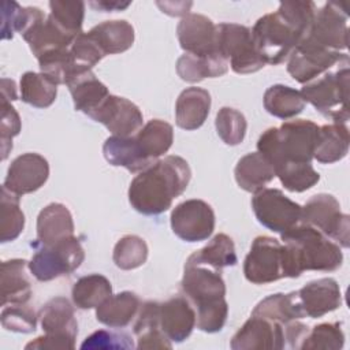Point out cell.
Masks as SVG:
<instances>
[{
	"instance_id": "8fae6325",
	"label": "cell",
	"mask_w": 350,
	"mask_h": 350,
	"mask_svg": "<svg viewBox=\"0 0 350 350\" xmlns=\"http://www.w3.org/2000/svg\"><path fill=\"white\" fill-rule=\"evenodd\" d=\"M243 273L253 284H268L286 278L283 243L272 237H257L245 257Z\"/></svg>"
},
{
	"instance_id": "8992f818",
	"label": "cell",
	"mask_w": 350,
	"mask_h": 350,
	"mask_svg": "<svg viewBox=\"0 0 350 350\" xmlns=\"http://www.w3.org/2000/svg\"><path fill=\"white\" fill-rule=\"evenodd\" d=\"M42 336L29 342L25 349H74L78 323L74 308L64 297L49 299L38 312Z\"/></svg>"
},
{
	"instance_id": "74e56055",
	"label": "cell",
	"mask_w": 350,
	"mask_h": 350,
	"mask_svg": "<svg viewBox=\"0 0 350 350\" xmlns=\"http://www.w3.org/2000/svg\"><path fill=\"white\" fill-rule=\"evenodd\" d=\"M19 89L22 101L36 108H48L57 94V85L45 74L34 71H27L21 77Z\"/></svg>"
},
{
	"instance_id": "ab89813d",
	"label": "cell",
	"mask_w": 350,
	"mask_h": 350,
	"mask_svg": "<svg viewBox=\"0 0 350 350\" xmlns=\"http://www.w3.org/2000/svg\"><path fill=\"white\" fill-rule=\"evenodd\" d=\"M190 257L220 271L226 267H234L238 262L234 242L227 234L215 235L208 245L190 254Z\"/></svg>"
},
{
	"instance_id": "ba28073f",
	"label": "cell",
	"mask_w": 350,
	"mask_h": 350,
	"mask_svg": "<svg viewBox=\"0 0 350 350\" xmlns=\"http://www.w3.org/2000/svg\"><path fill=\"white\" fill-rule=\"evenodd\" d=\"M216 51L237 74H252L265 66L254 45L252 30L243 25L219 23Z\"/></svg>"
},
{
	"instance_id": "8d00e7d4",
	"label": "cell",
	"mask_w": 350,
	"mask_h": 350,
	"mask_svg": "<svg viewBox=\"0 0 350 350\" xmlns=\"http://www.w3.org/2000/svg\"><path fill=\"white\" fill-rule=\"evenodd\" d=\"M44 18V12L37 7H21L16 1L5 0L1 4V38L11 40L14 31L23 36Z\"/></svg>"
},
{
	"instance_id": "ee69618b",
	"label": "cell",
	"mask_w": 350,
	"mask_h": 350,
	"mask_svg": "<svg viewBox=\"0 0 350 350\" xmlns=\"http://www.w3.org/2000/svg\"><path fill=\"white\" fill-rule=\"evenodd\" d=\"M217 135L226 145L235 146L242 144L246 135L247 122L242 112L231 107H223L219 109L215 120Z\"/></svg>"
},
{
	"instance_id": "60d3db41",
	"label": "cell",
	"mask_w": 350,
	"mask_h": 350,
	"mask_svg": "<svg viewBox=\"0 0 350 350\" xmlns=\"http://www.w3.org/2000/svg\"><path fill=\"white\" fill-rule=\"evenodd\" d=\"M275 174L284 189L293 193L309 190L320 180V174L310 163H283L275 168Z\"/></svg>"
},
{
	"instance_id": "d590c367",
	"label": "cell",
	"mask_w": 350,
	"mask_h": 350,
	"mask_svg": "<svg viewBox=\"0 0 350 350\" xmlns=\"http://www.w3.org/2000/svg\"><path fill=\"white\" fill-rule=\"evenodd\" d=\"M111 295V282L100 273H90L79 278L71 290L72 302L79 309L97 308Z\"/></svg>"
},
{
	"instance_id": "484cf974",
	"label": "cell",
	"mask_w": 350,
	"mask_h": 350,
	"mask_svg": "<svg viewBox=\"0 0 350 350\" xmlns=\"http://www.w3.org/2000/svg\"><path fill=\"white\" fill-rule=\"evenodd\" d=\"M105 160L115 167H123L130 172H141L149 168L153 163L141 152L134 135L118 137L111 135L103 145ZM156 163V161H154Z\"/></svg>"
},
{
	"instance_id": "44dd1931",
	"label": "cell",
	"mask_w": 350,
	"mask_h": 350,
	"mask_svg": "<svg viewBox=\"0 0 350 350\" xmlns=\"http://www.w3.org/2000/svg\"><path fill=\"white\" fill-rule=\"evenodd\" d=\"M160 328L171 340H186L196 327V309L185 295H175L160 302Z\"/></svg>"
},
{
	"instance_id": "603a6c76",
	"label": "cell",
	"mask_w": 350,
	"mask_h": 350,
	"mask_svg": "<svg viewBox=\"0 0 350 350\" xmlns=\"http://www.w3.org/2000/svg\"><path fill=\"white\" fill-rule=\"evenodd\" d=\"M211 103L208 90L197 86L186 88L175 104L176 126L187 131L200 129L209 115Z\"/></svg>"
},
{
	"instance_id": "e575fe53",
	"label": "cell",
	"mask_w": 350,
	"mask_h": 350,
	"mask_svg": "<svg viewBox=\"0 0 350 350\" xmlns=\"http://www.w3.org/2000/svg\"><path fill=\"white\" fill-rule=\"evenodd\" d=\"M264 108L279 119H290L299 115L305 108V100L299 90L286 85H272L264 93Z\"/></svg>"
},
{
	"instance_id": "7c38bea8",
	"label": "cell",
	"mask_w": 350,
	"mask_h": 350,
	"mask_svg": "<svg viewBox=\"0 0 350 350\" xmlns=\"http://www.w3.org/2000/svg\"><path fill=\"white\" fill-rule=\"evenodd\" d=\"M180 290L194 309L226 299V283L221 271L190 256L185 262Z\"/></svg>"
},
{
	"instance_id": "ac0fdd59",
	"label": "cell",
	"mask_w": 350,
	"mask_h": 350,
	"mask_svg": "<svg viewBox=\"0 0 350 350\" xmlns=\"http://www.w3.org/2000/svg\"><path fill=\"white\" fill-rule=\"evenodd\" d=\"M90 118L103 123L112 135L118 137L134 135L144 123L142 112L134 103L113 94H109Z\"/></svg>"
},
{
	"instance_id": "681fc988",
	"label": "cell",
	"mask_w": 350,
	"mask_h": 350,
	"mask_svg": "<svg viewBox=\"0 0 350 350\" xmlns=\"http://www.w3.org/2000/svg\"><path fill=\"white\" fill-rule=\"evenodd\" d=\"M316 11V4L313 1H282L278 8V12L305 37L309 33Z\"/></svg>"
},
{
	"instance_id": "83f0119b",
	"label": "cell",
	"mask_w": 350,
	"mask_h": 350,
	"mask_svg": "<svg viewBox=\"0 0 350 350\" xmlns=\"http://www.w3.org/2000/svg\"><path fill=\"white\" fill-rule=\"evenodd\" d=\"M139 306L141 299L135 293L122 291L96 308V319L109 328H123L135 319Z\"/></svg>"
},
{
	"instance_id": "4dcf8cb0",
	"label": "cell",
	"mask_w": 350,
	"mask_h": 350,
	"mask_svg": "<svg viewBox=\"0 0 350 350\" xmlns=\"http://www.w3.org/2000/svg\"><path fill=\"white\" fill-rule=\"evenodd\" d=\"M228 71V62L220 55L197 56L183 53L176 62V72L180 79L194 83L205 78H217Z\"/></svg>"
},
{
	"instance_id": "6da1fadb",
	"label": "cell",
	"mask_w": 350,
	"mask_h": 350,
	"mask_svg": "<svg viewBox=\"0 0 350 350\" xmlns=\"http://www.w3.org/2000/svg\"><path fill=\"white\" fill-rule=\"evenodd\" d=\"M191 170L189 163L175 154L165 156L149 168L138 172L129 187V202L146 216L168 211L174 198L179 197L189 186Z\"/></svg>"
},
{
	"instance_id": "ffe728a7",
	"label": "cell",
	"mask_w": 350,
	"mask_h": 350,
	"mask_svg": "<svg viewBox=\"0 0 350 350\" xmlns=\"http://www.w3.org/2000/svg\"><path fill=\"white\" fill-rule=\"evenodd\" d=\"M297 297L305 317L319 319L342 305V294L338 282L332 278H321L306 283L297 291Z\"/></svg>"
},
{
	"instance_id": "5bb4252c",
	"label": "cell",
	"mask_w": 350,
	"mask_h": 350,
	"mask_svg": "<svg viewBox=\"0 0 350 350\" xmlns=\"http://www.w3.org/2000/svg\"><path fill=\"white\" fill-rule=\"evenodd\" d=\"M170 220L174 234L186 242L205 241L215 230V212L212 206L197 198L178 204L172 209Z\"/></svg>"
},
{
	"instance_id": "f546056e",
	"label": "cell",
	"mask_w": 350,
	"mask_h": 350,
	"mask_svg": "<svg viewBox=\"0 0 350 350\" xmlns=\"http://www.w3.org/2000/svg\"><path fill=\"white\" fill-rule=\"evenodd\" d=\"M350 146L349 129L345 123L319 127L313 159L321 164H332L346 157Z\"/></svg>"
},
{
	"instance_id": "7bdbcfd3",
	"label": "cell",
	"mask_w": 350,
	"mask_h": 350,
	"mask_svg": "<svg viewBox=\"0 0 350 350\" xmlns=\"http://www.w3.org/2000/svg\"><path fill=\"white\" fill-rule=\"evenodd\" d=\"M51 14L48 15L62 30L67 34L77 37L82 33V23L85 16V3L81 0H51Z\"/></svg>"
},
{
	"instance_id": "836d02e7",
	"label": "cell",
	"mask_w": 350,
	"mask_h": 350,
	"mask_svg": "<svg viewBox=\"0 0 350 350\" xmlns=\"http://www.w3.org/2000/svg\"><path fill=\"white\" fill-rule=\"evenodd\" d=\"M252 314L267 317L280 324H287L293 320H301L305 317L297 291H291L288 294L276 293L265 297L254 306Z\"/></svg>"
},
{
	"instance_id": "4316f807",
	"label": "cell",
	"mask_w": 350,
	"mask_h": 350,
	"mask_svg": "<svg viewBox=\"0 0 350 350\" xmlns=\"http://www.w3.org/2000/svg\"><path fill=\"white\" fill-rule=\"evenodd\" d=\"M22 37L37 59L52 51L67 49L75 40V37L62 30L49 16L38 21Z\"/></svg>"
},
{
	"instance_id": "7402d4cb",
	"label": "cell",
	"mask_w": 350,
	"mask_h": 350,
	"mask_svg": "<svg viewBox=\"0 0 350 350\" xmlns=\"http://www.w3.org/2000/svg\"><path fill=\"white\" fill-rule=\"evenodd\" d=\"M77 111L83 112L89 118L109 96L108 88L98 81L92 70L74 71L66 82Z\"/></svg>"
},
{
	"instance_id": "4fadbf2b",
	"label": "cell",
	"mask_w": 350,
	"mask_h": 350,
	"mask_svg": "<svg viewBox=\"0 0 350 350\" xmlns=\"http://www.w3.org/2000/svg\"><path fill=\"white\" fill-rule=\"evenodd\" d=\"M252 208L260 224L283 234L301 223L302 206L279 189H261L252 198Z\"/></svg>"
},
{
	"instance_id": "5b68a950",
	"label": "cell",
	"mask_w": 350,
	"mask_h": 350,
	"mask_svg": "<svg viewBox=\"0 0 350 350\" xmlns=\"http://www.w3.org/2000/svg\"><path fill=\"white\" fill-rule=\"evenodd\" d=\"M254 45L265 64L278 66L286 62L305 36L282 14L261 16L252 29Z\"/></svg>"
},
{
	"instance_id": "7a4b0ae2",
	"label": "cell",
	"mask_w": 350,
	"mask_h": 350,
	"mask_svg": "<svg viewBox=\"0 0 350 350\" xmlns=\"http://www.w3.org/2000/svg\"><path fill=\"white\" fill-rule=\"evenodd\" d=\"M286 278H298L304 271L332 272L342 267L343 253L340 246L314 227L298 223L280 234Z\"/></svg>"
},
{
	"instance_id": "c3c4849f",
	"label": "cell",
	"mask_w": 350,
	"mask_h": 350,
	"mask_svg": "<svg viewBox=\"0 0 350 350\" xmlns=\"http://www.w3.org/2000/svg\"><path fill=\"white\" fill-rule=\"evenodd\" d=\"M37 319L34 309L27 304H12L10 306H4L1 310V325L7 331L30 334L36 331Z\"/></svg>"
},
{
	"instance_id": "2e32d148",
	"label": "cell",
	"mask_w": 350,
	"mask_h": 350,
	"mask_svg": "<svg viewBox=\"0 0 350 350\" xmlns=\"http://www.w3.org/2000/svg\"><path fill=\"white\" fill-rule=\"evenodd\" d=\"M284 327L286 324L252 314L235 332L230 347L232 350H282L287 347Z\"/></svg>"
},
{
	"instance_id": "d6a6232c",
	"label": "cell",
	"mask_w": 350,
	"mask_h": 350,
	"mask_svg": "<svg viewBox=\"0 0 350 350\" xmlns=\"http://www.w3.org/2000/svg\"><path fill=\"white\" fill-rule=\"evenodd\" d=\"M134 138L144 156L154 163L170 150L174 142V129L164 120L152 119L134 134Z\"/></svg>"
},
{
	"instance_id": "f6af8a7d",
	"label": "cell",
	"mask_w": 350,
	"mask_h": 350,
	"mask_svg": "<svg viewBox=\"0 0 350 350\" xmlns=\"http://www.w3.org/2000/svg\"><path fill=\"white\" fill-rule=\"evenodd\" d=\"M345 345V334L340 323H321L306 334L301 343L302 350H340Z\"/></svg>"
},
{
	"instance_id": "cb8c5ba5",
	"label": "cell",
	"mask_w": 350,
	"mask_h": 350,
	"mask_svg": "<svg viewBox=\"0 0 350 350\" xmlns=\"http://www.w3.org/2000/svg\"><path fill=\"white\" fill-rule=\"evenodd\" d=\"M27 268L29 262L23 258H12L1 262V306L29 302L31 297V282Z\"/></svg>"
},
{
	"instance_id": "52a82bcc",
	"label": "cell",
	"mask_w": 350,
	"mask_h": 350,
	"mask_svg": "<svg viewBox=\"0 0 350 350\" xmlns=\"http://www.w3.org/2000/svg\"><path fill=\"white\" fill-rule=\"evenodd\" d=\"M85 260V250L79 239L67 237L53 245L40 246L33 254L29 269L40 282H49L60 276L71 275Z\"/></svg>"
},
{
	"instance_id": "b9f144b4",
	"label": "cell",
	"mask_w": 350,
	"mask_h": 350,
	"mask_svg": "<svg viewBox=\"0 0 350 350\" xmlns=\"http://www.w3.org/2000/svg\"><path fill=\"white\" fill-rule=\"evenodd\" d=\"M148 253V245L141 237L124 235L116 242L112 258L118 268L130 271L144 265L146 262Z\"/></svg>"
},
{
	"instance_id": "f1b7e54d",
	"label": "cell",
	"mask_w": 350,
	"mask_h": 350,
	"mask_svg": "<svg viewBox=\"0 0 350 350\" xmlns=\"http://www.w3.org/2000/svg\"><path fill=\"white\" fill-rule=\"evenodd\" d=\"M234 175L238 186L247 193L264 189L276 176L272 164L260 152H252L241 157Z\"/></svg>"
},
{
	"instance_id": "f907efd6",
	"label": "cell",
	"mask_w": 350,
	"mask_h": 350,
	"mask_svg": "<svg viewBox=\"0 0 350 350\" xmlns=\"http://www.w3.org/2000/svg\"><path fill=\"white\" fill-rule=\"evenodd\" d=\"M228 304L226 299L196 309V325L198 329L213 334L221 331L227 321Z\"/></svg>"
},
{
	"instance_id": "277c9868",
	"label": "cell",
	"mask_w": 350,
	"mask_h": 350,
	"mask_svg": "<svg viewBox=\"0 0 350 350\" xmlns=\"http://www.w3.org/2000/svg\"><path fill=\"white\" fill-rule=\"evenodd\" d=\"M349 86L350 68L342 66L305 83L299 92L305 103L312 104L323 116L332 119L334 123H346L350 118Z\"/></svg>"
},
{
	"instance_id": "e0dca14e",
	"label": "cell",
	"mask_w": 350,
	"mask_h": 350,
	"mask_svg": "<svg viewBox=\"0 0 350 350\" xmlns=\"http://www.w3.org/2000/svg\"><path fill=\"white\" fill-rule=\"evenodd\" d=\"M49 176L48 160L38 153H23L12 160L3 186L16 196L37 191Z\"/></svg>"
},
{
	"instance_id": "d6986e66",
	"label": "cell",
	"mask_w": 350,
	"mask_h": 350,
	"mask_svg": "<svg viewBox=\"0 0 350 350\" xmlns=\"http://www.w3.org/2000/svg\"><path fill=\"white\" fill-rule=\"evenodd\" d=\"M176 34L185 53L197 56L219 55L216 51L217 25L205 15L189 12L178 23Z\"/></svg>"
},
{
	"instance_id": "3957f363",
	"label": "cell",
	"mask_w": 350,
	"mask_h": 350,
	"mask_svg": "<svg viewBox=\"0 0 350 350\" xmlns=\"http://www.w3.org/2000/svg\"><path fill=\"white\" fill-rule=\"evenodd\" d=\"M319 127L306 119L284 122L280 127H271L260 135L257 152L272 164L273 170L283 163H310Z\"/></svg>"
},
{
	"instance_id": "816d5d0a",
	"label": "cell",
	"mask_w": 350,
	"mask_h": 350,
	"mask_svg": "<svg viewBox=\"0 0 350 350\" xmlns=\"http://www.w3.org/2000/svg\"><path fill=\"white\" fill-rule=\"evenodd\" d=\"M22 123L19 113L11 103L1 101V120H0V142H1V160H5L12 149V138L21 133Z\"/></svg>"
},
{
	"instance_id": "30bf717a",
	"label": "cell",
	"mask_w": 350,
	"mask_h": 350,
	"mask_svg": "<svg viewBox=\"0 0 350 350\" xmlns=\"http://www.w3.org/2000/svg\"><path fill=\"white\" fill-rule=\"evenodd\" d=\"M347 53L325 49L304 38L287 59L288 74L299 83H309L334 67L349 66Z\"/></svg>"
},
{
	"instance_id": "d4e9b609",
	"label": "cell",
	"mask_w": 350,
	"mask_h": 350,
	"mask_svg": "<svg viewBox=\"0 0 350 350\" xmlns=\"http://www.w3.org/2000/svg\"><path fill=\"white\" fill-rule=\"evenodd\" d=\"M74 235V220L68 208L52 202L41 209L37 217V241L42 246L53 245Z\"/></svg>"
},
{
	"instance_id": "f35d334b",
	"label": "cell",
	"mask_w": 350,
	"mask_h": 350,
	"mask_svg": "<svg viewBox=\"0 0 350 350\" xmlns=\"http://www.w3.org/2000/svg\"><path fill=\"white\" fill-rule=\"evenodd\" d=\"M19 196L1 186L0 196V242L15 241L23 231L25 215L19 206Z\"/></svg>"
},
{
	"instance_id": "11a10c76",
	"label": "cell",
	"mask_w": 350,
	"mask_h": 350,
	"mask_svg": "<svg viewBox=\"0 0 350 350\" xmlns=\"http://www.w3.org/2000/svg\"><path fill=\"white\" fill-rule=\"evenodd\" d=\"M131 3L130 1H107V0H100V1H92L90 7L103 11V12H113V11H122L126 10Z\"/></svg>"
},
{
	"instance_id": "bcb514c9",
	"label": "cell",
	"mask_w": 350,
	"mask_h": 350,
	"mask_svg": "<svg viewBox=\"0 0 350 350\" xmlns=\"http://www.w3.org/2000/svg\"><path fill=\"white\" fill-rule=\"evenodd\" d=\"M40 72L51 78L56 85H66L67 79L74 71H78L74 66L70 48L48 52L38 59Z\"/></svg>"
},
{
	"instance_id": "9c48e42d",
	"label": "cell",
	"mask_w": 350,
	"mask_h": 350,
	"mask_svg": "<svg viewBox=\"0 0 350 350\" xmlns=\"http://www.w3.org/2000/svg\"><path fill=\"white\" fill-rule=\"evenodd\" d=\"M301 221L314 227L340 247H349V215L342 213L339 201L332 194L312 196L302 206Z\"/></svg>"
},
{
	"instance_id": "7dc6e473",
	"label": "cell",
	"mask_w": 350,
	"mask_h": 350,
	"mask_svg": "<svg viewBox=\"0 0 350 350\" xmlns=\"http://www.w3.org/2000/svg\"><path fill=\"white\" fill-rule=\"evenodd\" d=\"M70 53L77 70H92L105 53L89 31L79 33L70 46Z\"/></svg>"
},
{
	"instance_id": "9f6ffc18",
	"label": "cell",
	"mask_w": 350,
	"mask_h": 350,
	"mask_svg": "<svg viewBox=\"0 0 350 350\" xmlns=\"http://www.w3.org/2000/svg\"><path fill=\"white\" fill-rule=\"evenodd\" d=\"M1 94L3 98L1 101L4 103H10L14 100H18V94H16V85L12 79L8 78H3L1 79Z\"/></svg>"
},
{
	"instance_id": "1f68e13d",
	"label": "cell",
	"mask_w": 350,
	"mask_h": 350,
	"mask_svg": "<svg viewBox=\"0 0 350 350\" xmlns=\"http://www.w3.org/2000/svg\"><path fill=\"white\" fill-rule=\"evenodd\" d=\"M103 52L107 55L122 53L134 44V27L123 19L105 21L89 30Z\"/></svg>"
},
{
	"instance_id": "9a60e30c",
	"label": "cell",
	"mask_w": 350,
	"mask_h": 350,
	"mask_svg": "<svg viewBox=\"0 0 350 350\" xmlns=\"http://www.w3.org/2000/svg\"><path fill=\"white\" fill-rule=\"evenodd\" d=\"M347 14L345 12V8L339 3L329 1L316 11L305 38L325 49L340 52L347 49Z\"/></svg>"
},
{
	"instance_id": "db71d44e",
	"label": "cell",
	"mask_w": 350,
	"mask_h": 350,
	"mask_svg": "<svg viewBox=\"0 0 350 350\" xmlns=\"http://www.w3.org/2000/svg\"><path fill=\"white\" fill-rule=\"evenodd\" d=\"M137 349H171L172 342L164 335L161 328H152L137 335Z\"/></svg>"
},
{
	"instance_id": "f5cc1de1",
	"label": "cell",
	"mask_w": 350,
	"mask_h": 350,
	"mask_svg": "<svg viewBox=\"0 0 350 350\" xmlns=\"http://www.w3.org/2000/svg\"><path fill=\"white\" fill-rule=\"evenodd\" d=\"M134 343L130 335L124 332H112L107 329H98L89 335L81 349H134Z\"/></svg>"
}]
</instances>
